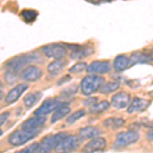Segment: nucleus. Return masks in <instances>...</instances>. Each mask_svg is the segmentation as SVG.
<instances>
[{
	"mask_svg": "<svg viewBox=\"0 0 153 153\" xmlns=\"http://www.w3.org/2000/svg\"><path fill=\"white\" fill-rule=\"evenodd\" d=\"M104 79L99 75H94V74H89L88 76H84L83 80L81 81L80 88L81 92L85 96H90L96 91L100 90L101 86L103 84Z\"/></svg>",
	"mask_w": 153,
	"mask_h": 153,
	"instance_id": "obj_1",
	"label": "nucleus"
},
{
	"mask_svg": "<svg viewBox=\"0 0 153 153\" xmlns=\"http://www.w3.org/2000/svg\"><path fill=\"white\" fill-rule=\"evenodd\" d=\"M61 97H62V96L60 95V97H58V98H48V99H46L40 106H39L38 109L34 112V115L46 117L49 113L55 111L60 106L68 104V102H65V100L61 99Z\"/></svg>",
	"mask_w": 153,
	"mask_h": 153,
	"instance_id": "obj_2",
	"label": "nucleus"
},
{
	"mask_svg": "<svg viewBox=\"0 0 153 153\" xmlns=\"http://www.w3.org/2000/svg\"><path fill=\"white\" fill-rule=\"evenodd\" d=\"M68 136V133L60 132L57 133L56 135H49L44 137L43 139L39 142V147L37 152L43 153V152H50L51 150L55 149L58 143L63 139V138Z\"/></svg>",
	"mask_w": 153,
	"mask_h": 153,
	"instance_id": "obj_3",
	"label": "nucleus"
},
{
	"mask_svg": "<svg viewBox=\"0 0 153 153\" xmlns=\"http://www.w3.org/2000/svg\"><path fill=\"white\" fill-rule=\"evenodd\" d=\"M38 59H39V56L37 55V54L27 53V54L16 56V57L9 59L5 65H6L7 70H11L18 73V71H21L25 65H27L28 63L32 62V61L38 60Z\"/></svg>",
	"mask_w": 153,
	"mask_h": 153,
	"instance_id": "obj_4",
	"label": "nucleus"
},
{
	"mask_svg": "<svg viewBox=\"0 0 153 153\" xmlns=\"http://www.w3.org/2000/svg\"><path fill=\"white\" fill-rule=\"evenodd\" d=\"M139 133L136 131L130 130L126 132H120L115 136L114 142H113V148H124L135 144L139 140Z\"/></svg>",
	"mask_w": 153,
	"mask_h": 153,
	"instance_id": "obj_5",
	"label": "nucleus"
},
{
	"mask_svg": "<svg viewBox=\"0 0 153 153\" xmlns=\"http://www.w3.org/2000/svg\"><path fill=\"white\" fill-rule=\"evenodd\" d=\"M36 135L37 134L27 132V131H25L23 129L16 130L8 136L7 141H8V143L11 146H21V145L26 144L27 142H29L33 138H35Z\"/></svg>",
	"mask_w": 153,
	"mask_h": 153,
	"instance_id": "obj_6",
	"label": "nucleus"
},
{
	"mask_svg": "<svg viewBox=\"0 0 153 153\" xmlns=\"http://www.w3.org/2000/svg\"><path fill=\"white\" fill-rule=\"evenodd\" d=\"M81 138L79 136L75 135H70L65 136L60 142L58 143V145L54 150L57 152H71L75 151L76 149H78V147L80 146V141Z\"/></svg>",
	"mask_w": 153,
	"mask_h": 153,
	"instance_id": "obj_7",
	"label": "nucleus"
},
{
	"mask_svg": "<svg viewBox=\"0 0 153 153\" xmlns=\"http://www.w3.org/2000/svg\"><path fill=\"white\" fill-rule=\"evenodd\" d=\"M41 50L46 57L53 59H61L68 54V51H66V48L65 46L57 43L42 46Z\"/></svg>",
	"mask_w": 153,
	"mask_h": 153,
	"instance_id": "obj_8",
	"label": "nucleus"
},
{
	"mask_svg": "<svg viewBox=\"0 0 153 153\" xmlns=\"http://www.w3.org/2000/svg\"><path fill=\"white\" fill-rule=\"evenodd\" d=\"M131 65H137V63H148L153 61V48L148 47L142 50L135 51L131 54Z\"/></svg>",
	"mask_w": 153,
	"mask_h": 153,
	"instance_id": "obj_9",
	"label": "nucleus"
},
{
	"mask_svg": "<svg viewBox=\"0 0 153 153\" xmlns=\"http://www.w3.org/2000/svg\"><path fill=\"white\" fill-rule=\"evenodd\" d=\"M46 122V117H38L35 115L33 117H30L28 120H26L23 124L21 125V129H23L27 132L30 133H34V134H38L39 131L38 129L45 124Z\"/></svg>",
	"mask_w": 153,
	"mask_h": 153,
	"instance_id": "obj_10",
	"label": "nucleus"
},
{
	"mask_svg": "<svg viewBox=\"0 0 153 153\" xmlns=\"http://www.w3.org/2000/svg\"><path fill=\"white\" fill-rule=\"evenodd\" d=\"M111 65L108 60H95L92 61L87 66L88 74H94V75H102V74H107L110 71Z\"/></svg>",
	"mask_w": 153,
	"mask_h": 153,
	"instance_id": "obj_11",
	"label": "nucleus"
},
{
	"mask_svg": "<svg viewBox=\"0 0 153 153\" xmlns=\"http://www.w3.org/2000/svg\"><path fill=\"white\" fill-rule=\"evenodd\" d=\"M107 146V142L103 137H96L93 138L89 141L85 146L83 147L82 151L83 152H88V153H92V152H99L103 151Z\"/></svg>",
	"mask_w": 153,
	"mask_h": 153,
	"instance_id": "obj_12",
	"label": "nucleus"
},
{
	"mask_svg": "<svg viewBox=\"0 0 153 153\" xmlns=\"http://www.w3.org/2000/svg\"><path fill=\"white\" fill-rule=\"evenodd\" d=\"M42 71L38 66L36 65H28L27 68H25L23 71H22L21 75V79L23 81H27V82H36L42 76Z\"/></svg>",
	"mask_w": 153,
	"mask_h": 153,
	"instance_id": "obj_13",
	"label": "nucleus"
},
{
	"mask_svg": "<svg viewBox=\"0 0 153 153\" xmlns=\"http://www.w3.org/2000/svg\"><path fill=\"white\" fill-rule=\"evenodd\" d=\"M131 96L126 92H120L111 97V105L117 109H123L130 104Z\"/></svg>",
	"mask_w": 153,
	"mask_h": 153,
	"instance_id": "obj_14",
	"label": "nucleus"
},
{
	"mask_svg": "<svg viewBox=\"0 0 153 153\" xmlns=\"http://www.w3.org/2000/svg\"><path fill=\"white\" fill-rule=\"evenodd\" d=\"M29 87L27 84H19V85L16 86L14 88H12L7 95L5 96V103L6 104H11V103H14L16 100L21 97V95L23 94L25 91L27 90Z\"/></svg>",
	"mask_w": 153,
	"mask_h": 153,
	"instance_id": "obj_15",
	"label": "nucleus"
},
{
	"mask_svg": "<svg viewBox=\"0 0 153 153\" xmlns=\"http://www.w3.org/2000/svg\"><path fill=\"white\" fill-rule=\"evenodd\" d=\"M149 105V101L144 98H139V97H135L133 99L132 102L129 104L127 111L128 113H134V112H140L145 110Z\"/></svg>",
	"mask_w": 153,
	"mask_h": 153,
	"instance_id": "obj_16",
	"label": "nucleus"
},
{
	"mask_svg": "<svg viewBox=\"0 0 153 153\" xmlns=\"http://www.w3.org/2000/svg\"><path fill=\"white\" fill-rule=\"evenodd\" d=\"M71 49V59H81L89 55V50L87 47L83 45H73V44H65Z\"/></svg>",
	"mask_w": 153,
	"mask_h": 153,
	"instance_id": "obj_17",
	"label": "nucleus"
},
{
	"mask_svg": "<svg viewBox=\"0 0 153 153\" xmlns=\"http://www.w3.org/2000/svg\"><path fill=\"white\" fill-rule=\"evenodd\" d=\"M131 65V59L130 57L126 55H117L114 58L112 63V66L114 68L115 71H123L125 70H127L128 68Z\"/></svg>",
	"mask_w": 153,
	"mask_h": 153,
	"instance_id": "obj_18",
	"label": "nucleus"
},
{
	"mask_svg": "<svg viewBox=\"0 0 153 153\" xmlns=\"http://www.w3.org/2000/svg\"><path fill=\"white\" fill-rule=\"evenodd\" d=\"M100 131L95 127H85L79 131V137L82 140H89L98 137Z\"/></svg>",
	"mask_w": 153,
	"mask_h": 153,
	"instance_id": "obj_19",
	"label": "nucleus"
},
{
	"mask_svg": "<svg viewBox=\"0 0 153 153\" xmlns=\"http://www.w3.org/2000/svg\"><path fill=\"white\" fill-rule=\"evenodd\" d=\"M70 111H71V107L68 104L60 106V107L57 108V109L54 111L52 117H51V124H55L56 122L60 120L61 118L65 117L66 115L70 113Z\"/></svg>",
	"mask_w": 153,
	"mask_h": 153,
	"instance_id": "obj_20",
	"label": "nucleus"
},
{
	"mask_svg": "<svg viewBox=\"0 0 153 153\" xmlns=\"http://www.w3.org/2000/svg\"><path fill=\"white\" fill-rule=\"evenodd\" d=\"M66 65L65 60H61V59H55L52 62H50L47 66V71L50 75L55 76L59 74V71L62 70Z\"/></svg>",
	"mask_w": 153,
	"mask_h": 153,
	"instance_id": "obj_21",
	"label": "nucleus"
},
{
	"mask_svg": "<svg viewBox=\"0 0 153 153\" xmlns=\"http://www.w3.org/2000/svg\"><path fill=\"white\" fill-rule=\"evenodd\" d=\"M125 125V120L122 117H109L103 122V126L107 129H118Z\"/></svg>",
	"mask_w": 153,
	"mask_h": 153,
	"instance_id": "obj_22",
	"label": "nucleus"
},
{
	"mask_svg": "<svg viewBox=\"0 0 153 153\" xmlns=\"http://www.w3.org/2000/svg\"><path fill=\"white\" fill-rule=\"evenodd\" d=\"M42 93L41 92H34V93H30L27 96H25L24 98V105L27 108H32L34 105L36 104L39 101V99L41 98Z\"/></svg>",
	"mask_w": 153,
	"mask_h": 153,
	"instance_id": "obj_23",
	"label": "nucleus"
},
{
	"mask_svg": "<svg viewBox=\"0 0 153 153\" xmlns=\"http://www.w3.org/2000/svg\"><path fill=\"white\" fill-rule=\"evenodd\" d=\"M109 106H110V103L108 102V101L103 100V101H101V102H98V103L96 102L95 104L91 105L89 111L91 113H101V112L105 111Z\"/></svg>",
	"mask_w": 153,
	"mask_h": 153,
	"instance_id": "obj_24",
	"label": "nucleus"
},
{
	"mask_svg": "<svg viewBox=\"0 0 153 153\" xmlns=\"http://www.w3.org/2000/svg\"><path fill=\"white\" fill-rule=\"evenodd\" d=\"M120 88V83L115 82V81H110V82H106L105 84H103L100 88V92L101 93H111L117 91Z\"/></svg>",
	"mask_w": 153,
	"mask_h": 153,
	"instance_id": "obj_25",
	"label": "nucleus"
},
{
	"mask_svg": "<svg viewBox=\"0 0 153 153\" xmlns=\"http://www.w3.org/2000/svg\"><path fill=\"white\" fill-rule=\"evenodd\" d=\"M21 16L26 23H32L38 16V12L33 9H24L21 12Z\"/></svg>",
	"mask_w": 153,
	"mask_h": 153,
	"instance_id": "obj_26",
	"label": "nucleus"
},
{
	"mask_svg": "<svg viewBox=\"0 0 153 153\" xmlns=\"http://www.w3.org/2000/svg\"><path fill=\"white\" fill-rule=\"evenodd\" d=\"M85 114H86V110H84V109L76 110V111H75L74 113H71L70 117L66 118V124L73 125L74 123H76V120H79L81 117H83Z\"/></svg>",
	"mask_w": 153,
	"mask_h": 153,
	"instance_id": "obj_27",
	"label": "nucleus"
},
{
	"mask_svg": "<svg viewBox=\"0 0 153 153\" xmlns=\"http://www.w3.org/2000/svg\"><path fill=\"white\" fill-rule=\"evenodd\" d=\"M87 66L88 65L86 62H76L71 66V68H70L68 71L71 74H80V73H82V71L87 70Z\"/></svg>",
	"mask_w": 153,
	"mask_h": 153,
	"instance_id": "obj_28",
	"label": "nucleus"
},
{
	"mask_svg": "<svg viewBox=\"0 0 153 153\" xmlns=\"http://www.w3.org/2000/svg\"><path fill=\"white\" fill-rule=\"evenodd\" d=\"M4 80L7 84L9 85H12V84L16 83V81L18 80L16 79V71H11V70H7L4 74Z\"/></svg>",
	"mask_w": 153,
	"mask_h": 153,
	"instance_id": "obj_29",
	"label": "nucleus"
},
{
	"mask_svg": "<svg viewBox=\"0 0 153 153\" xmlns=\"http://www.w3.org/2000/svg\"><path fill=\"white\" fill-rule=\"evenodd\" d=\"M38 147H39V143H33V144H31L30 146L25 147L24 149L19 150V152H22V153H33V152H37V150H38Z\"/></svg>",
	"mask_w": 153,
	"mask_h": 153,
	"instance_id": "obj_30",
	"label": "nucleus"
},
{
	"mask_svg": "<svg viewBox=\"0 0 153 153\" xmlns=\"http://www.w3.org/2000/svg\"><path fill=\"white\" fill-rule=\"evenodd\" d=\"M96 101H97V98L96 97H89V98H87V99L83 100L82 102L85 106H91V105L95 104Z\"/></svg>",
	"mask_w": 153,
	"mask_h": 153,
	"instance_id": "obj_31",
	"label": "nucleus"
},
{
	"mask_svg": "<svg viewBox=\"0 0 153 153\" xmlns=\"http://www.w3.org/2000/svg\"><path fill=\"white\" fill-rule=\"evenodd\" d=\"M71 80V75H65V76H63L62 78L60 79V80H58L57 85H58V86L63 85V84H65V83L70 82Z\"/></svg>",
	"mask_w": 153,
	"mask_h": 153,
	"instance_id": "obj_32",
	"label": "nucleus"
},
{
	"mask_svg": "<svg viewBox=\"0 0 153 153\" xmlns=\"http://www.w3.org/2000/svg\"><path fill=\"white\" fill-rule=\"evenodd\" d=\"M9 114H10L9 112H3V113H1V117H0V118H1V120H0V124H1V126H3L4 123H5L6 120H7V118H8Z\"/></svg>",
	"mask_w": 153,
	"mask_h": 153,
	"instance_id": "obj_33",
	"label": "nucleus"
},
{
	"mask_svg": "<svg viewBox=\"0 0 153 153\" xmlns=\"http://www.w3.org/2000/svg\"><path fill=\"white\" fill-rule=\"evenodd\" d=\"M146 137H147L148 140H150V141H153V128H152V129H150L147 132Z\"/></svg>",
	"mask_w": 153,
	"mask_h": 153,
	"instance_id": "obj_34",
	"label": "nucleus"
},
{
	"mask_svg": "<svg viewBox=\"0 0 153 153\" xmlns=\"http://www.w3.org/2000/svg\"><path fill=\"white\" fill-rule=\"evenodd\" d=\"M99 1H109V0H99Z\"/></svg>",
	"mask_w": 153,
	"mask_h": 153,
	"instance_id": "obj_35",
	"label": "nucleus"
}]
</instances>
